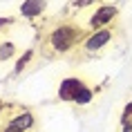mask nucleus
Here are the masks:
<instances>
[{"label":"nucleus","instance_id":"nucleus-1","mask_svg":"<svg viewBox=\"0 0 132 132\" xmlns=\"http://www.w3.org/2000/svg\"><path fill=\"white\" fill-rule=\"evenodd\" d=\"M83 38H85V31L81 25L72 20H61L54 27H49V31L45 34V47L54 56H65V54H72L76 47H81Z\"/></svg>","mask_w":132,"mask_h":132},{"label":"nucleus","instance_id":"nucleus-2","mask_svg":"<svg viewBox=\"0 0 132 132\" xmlns=\"http://www.w3.org/2000/svg\"><path fill=\"white\" fill-rule=\"evenodd\" d=\"M56 98L61 103L78 105V108H87L94 101V87L85 83L81 76H65L56 87Z\"/></svg>","mask_w":132,"mask_h":132},{"label":"nucleus","instance_id":"nucleus-3","mask_svg":"<svg viewBox=\"0 0 132 132\" xmlns=\"http://www.w3.org/2000/svg\"><path fill=\"white\" fill-rule=\"evenodd\" d=\"M114 40V29L112 27H105V29H96V31H87L81 43V49L83 54L87 56H98L101 52L110 47V43Z\"/></svg>","mask_w":132,"mask_h":132},{"label":"nucleus","instance_id":"nucleus-4","mask_svg":"<svg viewBox=\"0 0 132 132\" xmlns=\"http://www.w3.org/2000/svg\"><path fill=\"white\" fill-rule=\"evenodd\" d=\"M117 18H119V5H114V2H101V5L94 7L92 16L87 18V27H90V31L112 27V22Z\"/></svg>","mask_w":132,"mask_h":132},{"label":"nucleus","instance_id":"nucleus-5","mask_svg":"<svg viewBox=\"0 0 132 132\" xmlns=\"http://www.w3.org/2000/svg\"><path fill=\"white\" fill-rule=\"evenodd\" d=\"M5 123L11 125V128H18V130H22V132H34L36 125H38V119H36V114L31 110H18V112H14Z\"/></svg>","mask_w":132,"mask_h":132},{"label":"nucleus","instance_id":"nucleus-6","mask_svg":"<svg viewBox=\"0 0 132 132\" xmlns=\"http://www.w3.org/2000/svg\"><path fill=\"white\" fill-rule=\"evenodd\" d=\"M45 11H47V0H22L18 7L22 20H38Z\"/></svg>","mask_w":132,"mask_h":132},{"label":"nucleus","instance_id":"nucleus-7","mask_svg":"<svg viewBox=\"0 0 132 132\" xmlns=\"http://www.w3.org/2000/svg\"><path fill=\"white\" fill-rule=\"evenodd\" d=\"M20 56V45L16 38H2L0 40V63H14Z\"/></svg>","mask_w":132,"mask_h":132},{"label":"nucleus","instance_id":"nucleus-8","mask_svg":"<svg viewBox=\"0 0 132 132\" xmlns=\"http://www.w3.org/2000/svg\"><path fill=\"white\" fill-rule=\"evenodd\" d=\"M36 56V47H25L20 52V56L14 61V67H11V76H20L22 72L27 70L29 65H31V61H34Z\"/></svg>","mask_w":132,"mask_h":132},{"label":"nucleus","instance_id":"nucleus-9","mask_svg":"<svg viewBox=\"0 0 132 132\" xmlns=\"http://www.w3.org/2000/svg\"><path fill=\"white\" fill-rule=\"evenodd\" d=\"M119 125H121V132H132V101L123 105V110L119 114Z\"/></svg>","mask_w":132,"mask_h":132},{"label":"nucleus","instance_id":"nucleus-10","mask_svg":"<svg viewBox=\"0 0 132 132\" xmlns=\"http://www.w3.org/2000/svg\"><path fill=\"white\" fill-rule=\"evenodd\" d=\"M90 2H94V0H74V7H87Z\"/></svg>","mask_w":132,"mask_h":132},{"label":"nucleus","instance_id":"nucleus-11","mask_svg":"<svg viewBox=\"0 0 132 132\" xmlns=\"http://www.w3.org/2000/svg\"><path fill=\"white\" fill-rule=\"evenodd\" d=\"M0 132H22V130H18V128H11V125H7V123H5Z\"/></svg>","mask_w":132,"mask_h":132},{"label":"nucleus","instance_id":"nucleus-12","mask_svg":"<svg viewBox=\"0 0 132 132\" xmlns=\"http://www.w3.org/2000/svg\"><path fill=\"white\" fill-rule=\"evenodd\" d=\"M11 22H14L11 18H0V29H2V27H7V25H11Z\"/></svg>","mask_w":132,"mask_h":132},{"label":"nucleus","instance_id":"nucleus-13","mask_svg":"<svg viewBox=\"0 0 132 132\" xmlns=\"http://www.w3.org/2000/svg\"><path fill=\"white\" fill-rule=\"evenodd\" d=\"M0 114H2V103H0Z\"/></svg>","mask_w":132,"mask_h":132}]
</instances>
